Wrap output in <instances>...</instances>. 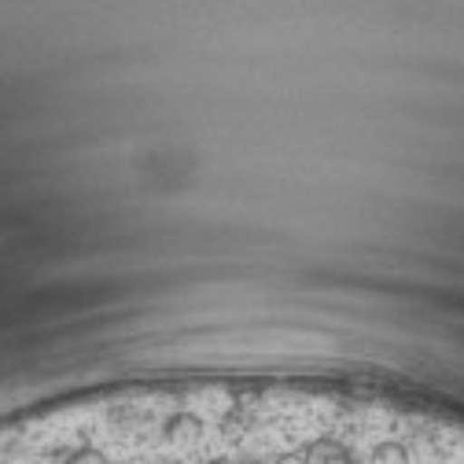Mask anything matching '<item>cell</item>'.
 I'll return each mask as SVG.
<instances>
[{
    "mask_svg": "<svg viewBox=\"0 0 464 464\" xmlns=\"http://www.w3.org/2000/svg\"><path fill=\"white\" fill-rule=\"evenodd\" d=\"M210 464H237V460H228V457H214Z\"/></svg>",
    "mask_w": 464,
    "mask_h": 464,
    "instance_id": "cell-7",
    "label": "cell"
},
{
    "mask_svg": "<svg viewBox=\"0 0 464 464\" xmlns=\"http://www.w3.org/2000/svg\"><path fill=\"white\" fill-rule=\"evenodd\" d=\"M67 464H111L100 450H92V446H82V450H74V453H67Z\"/></svg>",
    "mask_w": 464,
    "mask_h": 464,
    "instance_id": "cell-4",
    "label": "cell"
},
{
    "mask_svg": "<svg viewBox=\"0 0 464 464\" xmlns=\"http://www.w3.org/2000/svg\"><path fill=\"white\" fill-rule=\"evenodd\" d=\"M169 464H173V460H169Z\"/></svg>",
    "mask_w": 464,
    "mask_h": 464,
    "instance_id": "cell-9",
    "label": "cell"
},
{
    "mask_svg": "<svg viewBox=\"0 0 464 464\" xmlns=\"http://www.w3.org/2000/svg\"><path fill=\"white\" fill-rule=\"evenodd\" d=\"M369 464H410V450L401 442H380L369 457Z\"/></svg>",
    "mask_w": 464,
    "mask_h": 464,
    "instance_id": "cell-3",
    "label": "cell"
},
{
    "mask_svg": "<svg viewBox=\"0 0 464 464\" xmlns=\"http://www.w3.org/2000/svg\"><path fill=\"white\" fill-rule=\"evenodd\" d=\"M247 424H251V420H247V413L240 410V405H237V410H232V413H225V420H221L225 435H240V431H244Z\"/></svg>",
    "mask_w": 464,
    "mask_h": 464,
    "instance_id": "cell-5",
    "label": "cell"
},
{
    "mask_svg": "<svg viewBox=\"0 0 464 464\" xmlns=\"http://www.w3.org/2000/svg\"><path fill=\"white\" fill-rule=\"evenodd\" d=\"M240 464H262V460H240Z\"/></svg>",
    "mask_w": 464,
    "mask_h": 464,
    "instance_id": "cell-8",
    "label": "cell"
},
{
    "mask_svg": "<svg viewBox=\"0 0 464 464\" xmlns=\"http://www.w3.org/2000/svg\"><path fill=\"white\" fill-rule=\"evenodd\" d=\"M276 464H306V460H303V453H284V457H276Z\"/></svg>",
    "mask_w": 464,
    "mask_h": 464,
    "instance_id": "cell-6",
    "label": "cell"
},
{
    "mask_svg": "<svg viewBox=\"0 0 464 464\" xmlns=\"http://www.w3.org/2000/svg\"><path fill=\"white\" fill-rule=\"evenodd\" d=\"M162 439L169 446H178V450H188L203 439V420L192 417V413H173L166 424H162Z\"/></svg>",
    "mask_w": 464,
    "mask_h": 464,
    "instance_id": "cell-1",
    "label": "cell"
},
{
    "mask_svg": "<svg viewBox=\"0 0 464 464\" xmlns=\"http://www.w3.org/2000/svg\"><path fill=\"white\" fill-rule=\"evenodd\" d=\"M303 460H306V464H354L351 450H346L343 442H335V439H317V442H310V446L303 450Z\"/></svg>",
    "mask_w": 464,
    "mask_h": 464,
    "instance_id": "cell-2",
    "label": "cell"
}]
</instances>
